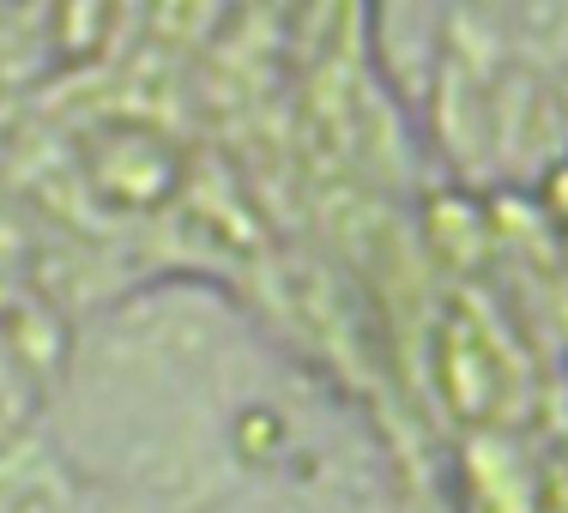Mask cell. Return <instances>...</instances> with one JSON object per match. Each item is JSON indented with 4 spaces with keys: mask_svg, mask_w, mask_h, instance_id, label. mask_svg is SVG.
<instances>
[{
    "mask_svg": "<svg viewBox=\"0 0 568 513\" xmlns=\"http://www.w3.org/2000/svg\"><path fill=\"white\" fill-rule=\"evenodd\" d=\"M85 182L98 187L103 206H121V212L158 206V199L182 182V157H175V145L158 127H128V121H115V127H103L85 140Z\"/></svg>",
    "mask_w": 568,
    "mask_h": 513,
    "instance_id": "6da1fadb",
    "label": "cell"
},
{
    "mask_svg": "<svg viewBox=\"0 0 568 513\" xmlns=\"http://www.w3.org/2000/svg\"><path fill=\"white\" fill-rule=\"evenodd\" d=\"M550 199H557V206H562V218H568V170L557 175V182H550Z\"/></svg>",
    "mask_w": 568,
    "mask_h": 513,
    "instance_id": "7a4b0ae2",
    "label": "cell"
}]
</instances>
